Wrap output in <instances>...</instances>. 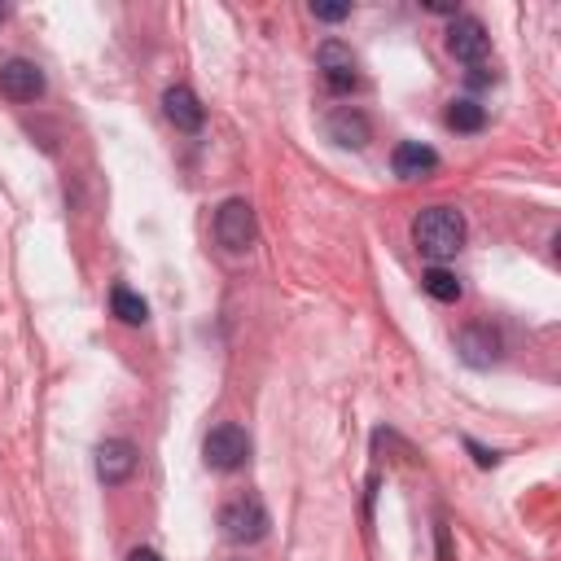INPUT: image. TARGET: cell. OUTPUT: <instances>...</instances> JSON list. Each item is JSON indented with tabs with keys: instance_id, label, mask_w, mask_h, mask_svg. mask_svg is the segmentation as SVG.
Here are the masks:
<instances>
[{
	"instance_id": "5b68a950",
	"label": "cell",
	"mask_w": 561,
	"mask_h": 561,
	"mask_svg": "<svg viewBox=\"0 0 561 561\" xmlns=\"http://www.w3.org/2000/svg\"><path fill=\"white\" fill-rule=\"evenodd\" d=\"M136 443L131 438H105L101 447H96V478L105 482V486H123L131 473H136Z\"/></svg>"
},
{
	"instance_id": "9c48e42d",
	"label": "cell",
	"mask_w": 561,
	"mask_h": 561,
	"mask_svg": "<svg viewBox=\"0 0 561 561\" xmlns=\"http://www.w3.org/2000/svg\"><path fill=\"white\" fill-rule=\"evenodd\" d=\"M0 92L9 101H35L44 92V70L35 61H26V57H9L0 66Z\"/></svg>"
},
{
	"instance_id": "2e32d148",
	"label": "cell",
	"mask_w": 561,
	"mask_h": 561,
	"mask_svg": "<svg viewBox=\"0 0 561 561\" xmlns=\"http://www.w3.org/2000/svg\"><path fill=\"white\" fill-rule=\"evenodd\" d=\"M465 447L473 451V465H478V469H495V465H500V451H491V447H482V443H473V438H465Z\"/></svg>"
},
{
	"instance_id": "6da1fadb",
	"label": "cell",
	"mask_w": 561,
	"mask_h": 561,
	"mask_svg": "<svg viewBox=\"0 0 561 561\" xmlns=\"http://www.w3.org/2000/svg\"><path fill=\"white\" fill-rule=\"evenodd\" d=\"M412 245L434 267L447 263V259H456V250L465 245V215L456 206H425L412 219Z\"/></svg>"
},
{
	"instance_id": "8992f818",
	"label": "cell",
	"mask_w": 561,
	"mask_h": 561,
	"mask_svg": "<svg viewBox=\"0 0 561 561\" xmlns=\"http://www.w3.org/2000/svg\"><path fill=\"white\" fill-rule=\"evenodd\" d=\"M447 48H451L456 61L478 66V61H486V53H491V35H486V26H482L478 18H456L451 31H447Z\"/></svg>"
},
{
	"instance_id": "ac0fdd59",
	"label": "cell",
	"mask_w": 561,
	"mask_h": 561,
	"mask_svg": "<svg viewBox=\"0 0 561 561\" xmlns=\"http://www.w3.org/2000/svg\"><path fill=\"white\" fill-rule=\"evenodd\" d=\"M469 83H473V88L495 83V70H486V61H478V66H469Z\"/></svg>"
},
{
	"instance_id": "277c9868",
	"label": "cell",
	"mask_w": 561,
	"mask_h": 561,
	"mask_svg": "<svg viewBox=\"0 0 561 561\" xmlns=\"http://www.w3.org/2000/svg\"><path fill=\"white\" fill-rule=\"evenodd\" d=\"M245 456H250V434H245L241 425H232V421L215 425V430L202 438V460H206V469L228 473V469H241Z\"/></svg>"
},
{
	"instance_id": "d6986e66",
	"label": "cell",
	"mask_w": 561,
	"mask_h": 561,
	"mask_svg": "<svg viewBox=\"0 0 561 561\" xmlns=\"http://www.w3.org/2000/svg\"><path fill=\"white\" fill-rule=\"evenodd\" d=\"M127 561H162V557H158L153 548H131V552H127Z\"/></svg>"
},
{
	"instance_id": "5bb4252c",
	"label": "cell",
	"mask_w": 561,
	"mask_h": 561,
	"mask_svg": "<svg viewBox=\"0 0 561 561\" xmlns=\"http://www.w3.org/2000/svg\"><path fill=\"white\" fill-rule=\"evenodd\" d=\"M443 123L451 127V131H482L486 127V110L478 105V101H451L447 105V114H443Z\"/></svg>"
},
{
	"instance_id": "ba28073f",
	"label": "cell",
	"mask_w": 561,
	"mask_h": 561,
	"mask_svg": "<svg viewBox=\"0 0 561 561\" xmlns=\"http://www.w3.org/2000/svg\"><path fill=\"white\" fill-rule=\"evenodd\" d=\"M456 355L469 368H491L500 359V333L491 324H469V329L456 333Z\"/></svg>"
},
{
	"instance_id": "3957f363",
	"label": "cell",
	"mask_w": 561,
	"mask_h": 561,
	"mask_svg": "<svg viewBox=\"0 0 561 561\" xmlns=\"http://www.w3.org/2000/svg\"><path fill=\"white\" fill-rule=\"evenodd\" d=\"M215 241L228 250V254H245L254 245V206L245 197H228L219 210H215Z\"/></svg>"
},
{
	"instance_id": "52a82bcc",
	"label": "cell",
	"mask_w": 561,
	"mask_h": 561,
	"mask_svg": "<svg viewBox=\"0 0 561 561\" xmlns=\"http://www.w3.org/2000/svg\"><path fill=\"white\" fill-rule=\"evenodd\" d=\"M316 61H320V70H324V83H329L333 92H351V88L359 83V70H355V53H351L342 39H324V44L316 48Z\"/></svg>"
},
{
	"instance_id": "7a4b0ae2",
	"label": "cell",
	"mask_w": 561,
	"mask_h": 561,
	"mask_svg": "<svg viewBox=\"0 0 561 561\" xmlns=\"http://www.w3.org/2000/svg\"><path fill=\"white\" fill-rule=\"evenodd\" d=\"M267 526H272V517H267V508H263V500L259 495H232L224 508H219V530H224V539L228 543H259L263 535H267Z\"/></svg>"
},
{
	"instance_id": "9a60e30c",
	"label": "cell",
	"mask_w": 561,
	"mask_h": 561,
	"mask_svg": "<svg viewBox=\"0 0 561 561\" xmlns=\"http://www.w3.org/2000/svg\"><path fill=\"white\" fill-rule=\"evenodd\" d=\"M421 285H425V294L438 298V302H456V298H460V280H456L447 267H430V272L421 276Z\"/></svg>"
},
{
	"instance_id": "8fae6325",
	"label": "cell",
	"mask_w": 561,
	"mask_h": 561,
	"mask_svg": "<svg viewBox=\"0 0 561 561\" xmlns=\"http://www.w3.org/2000/svg\"><path fill=\"white\" fill-rule=\"evenodd\" d=\"M162 114L175 123V131H202V123H206L202 101H197L184 83H175V88L162 92Z\"/></svg>"
},
{
	"instance_id": "4fadbf2b",
	"label": "cell",
	"mask_w": 561,
	"mask_h": 561,
	"mask_svg": "<svg viewBox=\"0 0 561 561\" xmlns=\"http://www.w3.org/2000/svg\"><path fill=\"white\" fill-rule=\"evenodd\" d=\"M110 311H114L123 324H131V329L149 320V307H145V298H140L136 289H127V285H114V289H110Z\"/></svg>"
},
{
	"instance_id": "7c38bea8",
	"label": "cell",
	"mask_w": 561,
	"mask_h": 561,
	"mask_svg": "<svg viewBox=\"0 0 561 561\" xmlns=\"http://www.w3.org/2000/svg\"><path fill=\"white\" fill-rule=\"evenodd\" d=\"M390 167H394L399 180H421V175H430L438 167V153L430 145H421V140H403V145H394Z\"/></svg>"
},
{
	"instance_id": "e0dca14e",
	"label": "cell",
	"mask_w": 561,
	"mask_h": 561,
	"mask_svg": "<svg viewBox=\"0 0 561 561\" xmlns=\"http://www.w3.org/2000/svg\"><path fill=\"white\" fill-rule=\"evenodd\" d=\"M311 13H316L320 22H342V18L351 13V4H311Z\"/></svg>"
},
{
	"instance_id": "30bf717a",
	"label": "cell",
	"mask_w": 561,
	"mask_h": 561,
	"mask_svg": "<svg viewBox=\"0 0 561 561\" xmlns=\"http://www.w3.org/2000/svg\"><path fill=\"white\" fill-rule=\"evenodd\" d=\"M329 136L342 145V149H364L368 145V136H373V123H368V114L364 110H355V105H337L333 114H329Z\"/></svg>"
},
{
	"instance_id": "ffe728a7",
	"label": "cell",
	"mask_w": 561,
	"mask_h": 561,
	"mask_svg": "<svg viewBox=\"0 0 561 561\" xmlns=\"http://www.w3.org/2000/svg\"><path fill=\"white\" fill-rule=\"evenodd\" d=\"M4 18H9V9H4V4H0V22H4Z\"/></svg>"
}]
</instances>
